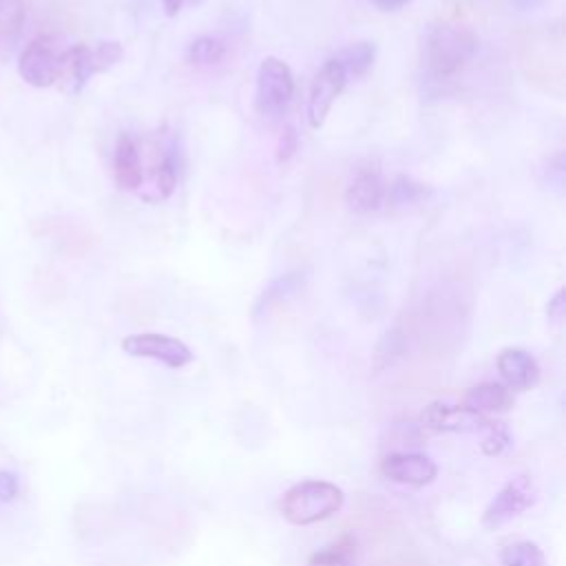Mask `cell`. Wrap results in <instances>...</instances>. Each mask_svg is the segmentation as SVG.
<instances>
[{"mask_svg":"<svg viewBox=\"0 0 566 566\" xmlns=\"http://www.w3.org/2000/svg\"><path fill=\"white\" fill-rule=\"evenodd\" d=\"M223 55H226V42L214 35H199L186 49L188 62L201 64V66L217 64L223 60Z\"/></svg>","mask_w":566,"mask_h":566,"instance_id":"obj_22","label":"cell"},{"mask_svg":"<svg viewBox=\"0 0 566 566\" xmlns=\"http://www.w3.org/2000/svg\"><path fill=\"white\" fill-rule=\"evenodd\" d=\"M64 51L66 49L60 44L55 35H38L27 44V49L20 55V77L35 88L53 86L57 80H62Z\"/></svg>","mask_w":566,"mask_h":566,"instance_id":"obj_4","label":"cell"},{"mask_svg":"<svg viewBox=\"0 0 566 566\" xmlns=\"http://www.w3.org/2000/svg\"><path fill=\"white\" fill-rule=\"evenodd\" d=\"M298 150V135L292 126H285L279 142H276V164H287Z\"/></svg>","mask_w":566,"mask_h":566,"instance_id":"obj_25","label":"cell"},{"mask_svg":"<svg viewBox=\"0 0 566 566\" xmlns=\"http://www.w3.org/2000/svg\"><path fill=\"white\" fill-rule=\"evenodd\" d=\"M420 422L433 433H478L489 424V418L464 405L431 402L424 407Z\"/></svg>","mask_w":566,"mask_h":566,"instance_id":"obj_9","label":"cell"},{"mask_svg":"<svg viewBox=\"0 0 566 566\" xmlns=\"http://www.w3.org/2000/svg\"><path fill=\"white\" fill-rule=\"evenodd\" d=\"M18 489H20L18 475L13 471L0 469V502L13 500L18 495Z\"/></svg>","mask_w":566,"mask_h":566,"instance_id":"obj_27","label":"cell"},{"mask_svg":"<svg viewBox=\"0 0 566 566\" xmlns=\"http://www.w3.org/2000/svg\"><path fill=\"white\" fill-rule=\"evenodd\" d=\"M433 190L407 175H398L389 190L385 192V201L391 210H407V208H413L418 203H422Z\"/></svg>","mask_w":566,"mask_h":566,"instance_id":"obj_18","label":"cell"},{"mask_svg":"<svg viewBox=\"0 0 566 566\" xmlns=\"http://www.w3.org/2000/svg\"><path fill=\"white\" fill-rule=\"evenodd\" d=\"M405 345H407V340L400 329L385 332L374 347V369L382 371V369L391 367L405 354Z\"/></svg>","mask_w":566,"mask_h":566,"instance_id":"obj_23","label":"cell"},{"mask_svg":"<svg viewBox=\"0 0 566 566\" xmlns=\"http://www.w3.org/2000/svg\"><path fill=\"white\" fill-rule=\"evenodd\" d=\"M27 0H0V60H9L20 42Z\"/></svg>","mask_w":566,"mask_h":566,"instance_id":"obj_15","label":"cell"},{"mask_svg":"<svg viewBox=\"0 0 566 566\" xmlns=\"http://www.w3.org/2000/svg\"><path fill=\"white\" fill-rule=\"evenodd\" d=\"M175 186H177V157H175V150L168 148L161 153L159 164L153 166L150 184L144 190H139V197L146 201H164L172 195Z\"/></svg>","mask_w":566,"mask_h":566,"instance_id":"obj_17","label":"cell"},{"mask_svg":"<svg viewBox=\"0 0 566 566\" xmlns=\"http://www.w3.org/2000/svg\"><path fill=\"white\" fill-rule=\"evenodd\" d=\"M478 53V38L460 24H431L424 33V64L431 82H451Z\"/></svg>","mask_w":566,"mask_h":566,"instance_id":"obj_1","label":"cell"},{"mask_svg":"<svg viewBox=\"0 0 566 566\" xmlns=\"http://www.w3.org/2000/svg\"><path fill=\"white\" fill-rule=\"evenodd\" d=\"M124 55V49L115 40L97 42V46L75 44L64 51L62 77L69 80V91L80 93L95 73L113 69Z\"/></svg>","mask_w":566,"mask_h":566,"instance_id":"obj_3","label":"cell"},{"mask_svg":"<svg viewBox=\"0 0 566 566\" xmlns=\"http://www.w3.org/2000/svg\"><path fill=\"white\" fill-rule=\"evenodd\" d=\"M345 493L327 480H303L290 486L281 497V513L290 524L310 526L340 511Z\"/></svg>","mask_w":566,"mask_h":566,"instance_id":"obj_2","label":"cell"},{"mask_svg":"<svg viewBox=\"0 0 566 566\" xmlns=\"http://www.w3.org/2000/svg\"><path fill=\"white\" fill-rule=\"evenodd\" d=\"M294 97V75L279 57H265L256 71L254 108L263 117H279Z\"/></svg>","mask_w":566,"mask_h":566,"instance_id":"obj_5","label":"cell"},{"mask_svg":"<svg viewBox=\"0 0 566 566\" xmlns=\"http://www.w3.org/2000/svg\"><path fill=\"white\" fill-rule=\"evenodd\" d=\"M462 405L478 413H497L513 407V391L502 382H480L467 389Z\"/></svg>","mask_w":566,"mask_h":566,"instance_id":"obj_14","label":"cell"},{"mask_svg":"<svg viewBox=\"0 0 566 566\" xmlns=\"http://www.w3.org/2000/svg\"><path fill=\"white\" fill-rule=\"evenodd\" d=\"M385 201V186L376 168L365 166L354 172L345 188V206L356 214H369Z\"/></svg>","mask_w":566,"mask_h":566,"instance_id":"obj_11","label":"cell"},{"mask_svg":"<svg viewBox=\"0 0 566 566\" xmlns=\"http://www.w3.org/2000/svg\"><path fill=\"white\" fill-rule=\"evenodd\" d=\"M380 11H398L405 4H409L411 0H371Z\"/></svg>","mask_w":566,"mask_h":566,"instance_id":"obj_30","label":"cell"},{"mask_svg":"<svg viewBox=\"0 0 566 566\" xmlns=\"http://www.w3.org/2000/svg\"><path fill=\"white\" fill-rule=\"evenodd\" d=\"M122 349L128 356L135 358H153L159 360L161 365L170 369H181L192 363L195 354L190 347L168 334H157V332H142V334H130L122 340Z\"/></svg>","mask_w":566,"mask_h":566,"instance_id":"obj_7","label":"cell"},{"mask_svg":"<svg viewBox=\"0 0 566 566\" xmlns=\"http://www.w3.org/2000/svg\"><path fill=\"white\" fill-rule=\"evenodd\" d=\"M336 57L343 64L347 77L349 75L363 77L371 69V64H374L376 46L371 42H367V40H360V42H354L347 49H343L340 55H336Z\"/></svg>","mask_w":566,"mask_h":566,"instance_id":"obj_20","label":"cell"},{"mask_svg":"<svg viewBox=\"0 0 566 566\" xmlns=\"http://www.w3.org/2000/svg\"><path fill=\"white\" fill-rule=\"evenodd\" d=\"M500 564L502 566H546L544 551L528 539L506 544L500 551Z\"/></svg>","mask_w":566,"mask_h":566,"instance_id":"obj_21","label":"cell"},{"mask_svg":"<svg viewBox=\"0 0 566 566\" xmlns=\"http://www.w3.org/2000/svg\"><path fill=\"white\" fill-rule=\"evenodd\" d=\"M564 155L557 153L553 159H548V166H546V184L562 190L564 188Z\"/></svg>","mask_w":566,"mask_h":566,"instance_id":"obj_26","label":"cell"},{"mask_svg":"<svg viewBox=\"0 0 566 566\" xmlns=\"http://www.w3.org/2000/svg\"><path fill=\"white\" fill-rule=\"evenodd\" d=\"M482 433V442L480 449L484 455H500L511 447V433L502 422H491L480 431Z\"/></svg>","mask_w":566,"mask_h":566,"instance_id":"obj_24","label":"cell"},{"mask_svg":"<svg viewBox=\"0 0 566 566\" xmlns=\"http://www.w3.org/2000/svg\"><path fill=\"white\" fill-rule=\"evenodd\" d=\"M497 371L504 380V387L513 391L533 389L539 380L537 360L522 347H506L497 354Z\"/></svg>","mask_w":566,"mask_h":566,"instance_id":"obj_12","label":"cell"},{"mask_svg":"<svg viewBox=\"0 0 566 566\" xmlns=\"http://www.w3.org/2000/svg\"><path fill=\"white\" fill-rule=\"evenodd\" d=\"M113 172L115 181L122 190L137 192L144 186V166L137 139L130 133H122L115 144L113 155Z\"/></svg>","mask_w":566,"mask_h":566,"instance_id":"obj_13","label":"cell"},{"mask_svg":"<svg viewBox=\"0 0 566 566\" xmlns=\"http://www.w3.org/2000/svg\"><path fill=\"white\" fill-rule=\"evenodd\" d=\"M186 2H190V0H161V9L168 18H175L184 9Z\"/></svg>","mask_w":566,"mask_h":566,"instance_id":"obj_29","label":"cell"},{"mask_svg":"<svg viewBox=\"0 0 566 566\" xmlns=\"http://www.w3.org/2000/svg\"><path fill=\"white\" fill-rule=\"evenodd\" d=\"M307 566H356V537L343 535L327 548L314 553Z\"/></svg>","mask_w":566,"mask_h":566,"instance_id":"obj_19","label":"cell"},{"mask_svg":"<svg viewBox=\"0 0 566 566\" xmlns=\"http://www.w3.org/2000/svg\"><path fill=\"white\" fill-rule=\"evenodd\" d=\"M564 312H566V292H564V287H559V290L548 298V303H546L548 321H553V323H562Z\"/></svg>","mask_w":566,"mask_h":566,"instance_id":"obj_28","label":"cell"},{"mask_svg":"<svg viewBox=\"0 0 566 566\" xmlns=\"http://www.w3.org/2000/svg\"><path fill=\"white\" fill-rule=\"evenodd\" d=\"M544 2H546V0H511V4H513L515 9H520V11H535V9H539Z\"/></svg>","mask_w":566,"mask_h":566,"instance_id":"obj_31","label":"cell"},{"mask_svg":"<svg viewBox=\"0 0 566 566\" xmlns=\"http://www.w3.org/2000/svg\"><path fill=\"white\" fill-rule=\"evenodd\" d=\"M535 500H537V486L531 480V475H515L489 502V506L482 513V524L486 528H500L502 524L511 522L513 517L531 509Z\"/></svg>","mask_w":566,"mask_h":566,"instance_id":"obj_6","label":"cell"},{"mask_svg":"<svg viewBox=\"0 0 566 566\" xmlns=\"http://www.w3.org/2000/svg\"><path fill=\"white\" fill-rule=\"evenodd\" d=\"M345 84H347V73H345L343 64L338 62V57H329L310 84L305 115H307V124L312 128L323 126L332 104L336 102V97L340 95Z\"/></svg>","mask_w":566,"mask_h":566,"instance_id":"obj_8","label":"cell"},{"mask_svg":"<svg viewBox=\"0 0 566 566\" xmlns=\"http://www.w3.org/2000/svg\"><path fill=\"white\" fill-rule=\"evenodd\" d=\"M303 281H305V274H303V272H285V274L272 279V281L263 287V292L259 294L252 314H254V316H263V314H268L274 305H279V303H283V301L296 296V294L301 292V287H303Z\"/></svg>","mask_w":566,"mask_h":566,"instance_id":"obj_16","label":"cell"},{"mask_svg":"<svg viewBox=\"0 0 566 566\" xmlns=\"http://www.w3.org/2000/svg\"><path fill=\"white\" fill-rule=\"evenodd\" d=\"M380 473L398 484L407 486H427L436 480L438 467L436 462L424 455V453H407V451H396L387 453L380 460Z\"/></svg>","mask_w":566,"mask_h":566,"instance_id":"obj_10","label":"cell"}]
</instances>
